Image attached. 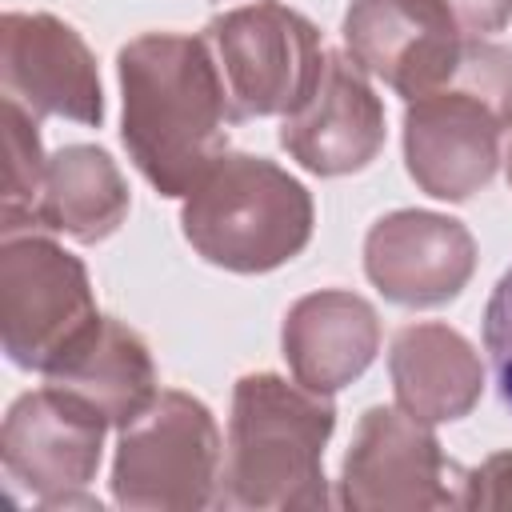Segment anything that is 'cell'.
I'll return each instance as SVG.
<instances>
[{
    "label": "cell",
    "mask_w": 512,
    "mask_h": 512,
    "mask_svg": "<svg viewBox=\"0 0 512 512\" xmlns=\"http://www.w3.org/2000/svg\"><path fill=\"white\" fill-rule=\"evenodd\" d=\"M124 148L160 196H188L224 156L228 100L204 40L148 32L120 48Z\"/></svg>",
    "instance_id": "obj_1"
},
{
    "label": "cell",
    "mask_w": 512,
    "mask_h": 512,
    "mask_svg": "<svg viewBox=\"0 0 512 512\" xmlns=\"http://www.w3.org/2000/svg\"><path fill=\"white\" fill-rule=\"evenodd\" d=\"M336 424L320 392H300L280 376H244L232 400L228 492L236 508H316L324 504V440Z\"/></svg>",
    "instance_id": "obj_2"
},
{
    "label": "cell",
    "mask_w": 512,
    "mask_h": 512,
    "mask_svg": "<svg viewBox=\"0 0 512 512\" xmlns=\"http://www.w3.org/2000/svg\"><path fill=\"white\" fill-rule=\"evenodd\" d=\"M512 124V56L468 40L448 88L420 96L404 116L412 180L440 200L484 188L500 160V132Z\"/></svg>",
    "instance_id": "obj_3"
},
{
    "label": "cell",
    "mask_w": 512,
    "mask_h": 512,
    "mask_svg": "<svg viewBox=\"0 0 512 512\" xmlns=\"http://www.w3.org/2000/svg\"><path fill=\"white\" fill-rule=\"evenodd\" d=\"M184 236L232 272H268L312 236V200L264 156H220L188 192Z\"/></svg>",
    "instance_id": "obj_4"
},
{
    "label": "cell",
    "mask_w": 512,
    "mask_h": 512,
    "mask_svg": "<svg viewBox=\"0 0 512 512\" xmlns=\"http://www.w3.org/2000/svg\"><path fill=\"white\" fill-rule=\"evenodd\" d=\"M204 44L220 72L232 124L276 112L292 116L316 92L328 60L320 32L276 0L216 16L204 28Z\"/></svg>",
    "instance_id": "obj_5"
},
{
    "label": "cell",
    "mask_w": 512,
    "mask_h": 512,
    "mask_svg": "<svg viewBox=\"0 0 512 512\" xmlns=\"http://www.w3.org/2000/svg\"><path fill=\"white\" fill-rule=\"evenodd\" d=\"M220 436L208 408L184 392H160L124 424L112 488L128 508H200L212 500Z\"/></svg>",
    "instance_id": "obj_6"
},
{
    "label": "cell",
    "mask_w": 512,
    "mask_h": 512,
    "mask_svg": "<svg viewBox=\"0 0 512 512\" xmlns=\"http://www.w3.org/2000/svg\"><path fill=\"white\" fill-rule=\"evenodd\" d=\"M96 304L84 264L40 236H4L0 252V324L4 352L20 368L44 372L88 324Z\"/></svg>",
    "instance_id": "obj_7"
},
{
    "label": "cell",
    "mask_w": 512,
    "mask_h": 512,
    "mask_svg": "<svg viewBox=\"0 0 512 512\" xmlns=\"http://www.w3.org/2000/svg\"><path fill=\"white\" fill-rule=\"evenodd\" d=\"M356 64L408 100L452 84L468 36L444 0H356L344 20Z\"/></svg>",
    "instance_id": "obj_8"
},
{
    "label": "cell",
    "mask_w": 512,
    "mask_h": 512,
    "mask_svg": "<svg viewBox=\"0 0 512 512\" xmlns=\"http://www.w3.org/2000/svg\"><path fill=\"white\" fill-rule=\"evenodd\" d=\"M104 424L92 404L56 384L28 392L4 420V472L52 504L60 488H80L96 472Z\"/></svg>",
    "instance_id": "obj_9"
},
{
    "label": "cell",
    "mask_w": 512,
    "mask_h": 512,
    "mask_svg": "<svg viewBox=\"0 0 512 512\" xmlns=\"http://www.w3.org/2000/svg\"><path fill=\"white\" fill-rule=\"evenodd\" d=\"M4 100L40 116L100 124V76L84 40L56 16L8 12L4 28Z\"/></svg>",
    "instance_id": "obj_10"
},
{
    "label": "cell",
    "mask_w": 512,
    "mask_h": 512,
    "mask_svg": "<svg viewBox=\"0 0 512 512\" xmlns=\"http://www.w3.org/2000/svg\"><path fill=\"white\" fill-rule=\"evenodd\" d=\"M448 468L436 436L412 412L372 408L360 420L356 444L344 460V504L348 508L456 504V496L444 488Z\"/></svg>",
    "instance_id": "obj_11"
},
{
    "label": "cell",
    "mask_w": 512,
    "mask_h": 512,
    "mask_svg": "<svg viewBox=\"0 0 512 512\" xmlns=\"http://www.w3.org/2000/svg\"><path fill=\"white\" fill-rule=\"evenodd\" d=\"M280 144L316 176L364 168L384 144V108L356 60L328 52L316 92L304 108L284 116Z\"/></svg>",
    "instance_id": "obj_12"
},
{
    "label": "cell",
    "mask_w": 512,
    "mask_h": 512,
    "mask_svg": "<svg viewBox=\"0 0 512 512\" xmlns=\"http://www.w3.org/2000/svg\"><path fill=\"white\" fill-rule=\"evenodd\" d=\"M364 264L388 300L440 304L472 276V236L448 216L396 212L368 232Z\"/></svg>",
    "instance_id": "obj_13"
},
{
    "label": "cell",
    "mask_w": 512,
    "mask_h": 512,
    "mask_svg": "<svg viewBox=\"0 0 512 512\" xmlns=\"http://www.w3.org/2000/svg\"><path fill=\"white\" fill-rule=\"evenodd\" d=\"M48 384L92 404L108 424L136 420L156 400V372L144 340L120 320L96 316L48 368Z\"/></svg>",
    "instance_id": "obj_14"
},
{
    "label": "cell",
    "mask_w": 512,
    "mask_h": 512,
    "mask_svg": "<svg viewBox=\"0 0 512 512\" xmlns=\"http://www.w3.org/2000/svg\"><path fill=\"white\" fill-rule=\"evenodd\" d=\"M380 344L376 312L352 292L304 296L284 320V356L312 392H336L356 380Z\"/></svg>",
    "instance_id": "obj_15"
},
{
    "label": "cell",
    "mask_w": 512,
    "mask_h": 512,
    "mask_svg": "<svg viewBox=\"0 0 512 512\" xmlns=\"http://www.w3.org/2000/svg\"><path fill=\"white\" fill-rule=\"evenodd\" d=\"M392 384L416 420H456L476 404L480 364L444 324H412L392 340Z\"/></svg>",
    "instance_id": "obj_16"
},
{
    "label": "cell",
    "mask_w": 512,
    "mask_h": 512,
    "mask_svg": "<svg viewBox=\"0 0 512 512\" xmlns=\"http://www.w3.org/2000/svg\"><path fill=\"white\" fill-rule=\"evenodd\" d=\"M124 212H128V188L116 164L108 160V152L72 144L48 160L36 224L92 244L116 232Z\"/></svg>",
    "instance_id": "obj_17"
},
{
    "label": "cell",
    "mask_w": 512,
    "mask_h": 512,
    "mask_svg": "<svg viewBox=\"0 0 512 512\" xmlns=\"http://www.w3.org/2000/svg\"><path fill=\"white\" fill-rule=\"evenodd\" d=\"M4 156V236H16L24 224H36L48 172L32 112L16 100H4Z\"/></svg>",
    "instance_id": "obj_18"
},
{
    "label": "cell",
    "mask_w": 512,
    "mask_h": 512,
    "mask_svg": "<svg viewBox=\"0 0 512 512\" xmlns=\"http://www.w3.org/2000/svg\"><path fill=\"white\" fill-rule=\"evenodd\" d=\"M484 352L492 364L496 392L512 412V268L496 280L488 308H484Z\"/></svg>",
    "instance_id": "obj_19"
},
{
    "label": "cell",
    "mask_w": 512,
    "mask_h": 512,
    "mask_svg": "<svg viewBox=\"0 0 512 512\" xmlns=\"http://www.w3.org/2000/svg\"><path fill=\"white\" fill-rule=\"evenodd\" d=\"M444 4L456 12L464 32H496L512 12V0H444Z\"/></svg>",
    "instance_id": "obj_20"
},
{
    "label": "cell",
    "mask_w": 512,
    "mask_h": 512,
    "mask_svg": "<svg viewBox=\"0 0 512 512\" xmlns=\"http://www.w3.org/2000/svg\"><path fill=\"white\" fill-rule=\"evenodd\" d=\"M508 180H512V148H508Z\"/></svg>",
    "instance_id": "obj_21"
}]
</instances>
